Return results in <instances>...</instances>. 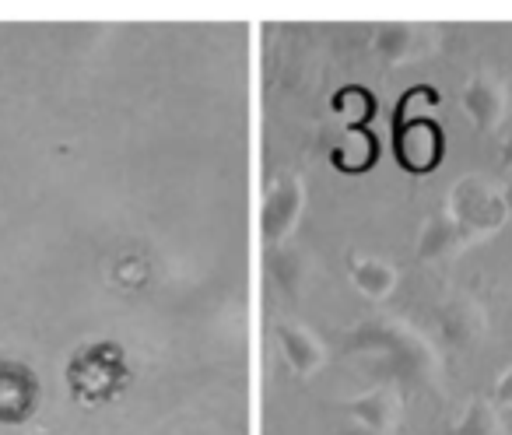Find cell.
Wrapping results in <instances>:
<instances>
[{
	"label": "cell",
	"instance_id": "1",
	"mask_svg": "<svg viewBox=\"0 0 512 435\" xmlns=\"http://www.w3.org/2000/svg\"><path fill=\"white\" fill-rule=\"evenodd\" d=\"M67 383L71 393L81 404H102V400L116 397L127 383V362L116 344H95V348L81 351L67 369Z\"/></svg>",
	"mask_w": 512,
	"mask_h": 435
},
{
	"label": "cell",
	"instance_id": "2",
	"mask_svg": "<svg viewBox=\"0 0 512 435\" xmlns=\"http://www.w3.org/2000/svg\"><path fill=\"white\" fill-rule=\"evenodd\" d=\"M393 151L411 176H428V172L439 169L442 155H446V137H442L435 120L407 123V127L393 130Z\"/></svg>",
	"mask_w": 512,
	"mask_h": 435
},
{
	"label": "cell",
	"instance_id": "3",
	"mask_svg": "<svg viewBox=\"0 0 512 435\" xmlns=\"http://www.w3.org/2000/svg\"><path fill=\"white\" fill-rule=\"evenodd\" d=\"M456 222L467 232H491L509 218L505 204L498 193H491L481 179H463L453 190V211H449Z\"/></svg>",
	"mask_w": 512,
	"mask_h": 435
},
{
	"label": "cell",
	"instance_id": "4",
	"mask_svg": "<svg viewBox=\"0 0 512 435\" xmlns=\"http://www.w3.org/2000/svg\"><path fill=\"white\" fill-rule=\"evenodd\" d=\"M39 404V383L25 365L0 362V421H25Z\"/></svg>",
	"mask_w": 512,
	"mask_h": 435
},
{
	"label": "cell",
	"instance_id": "5",
	"mask_svg": "<svg viewBox=\"0 0 512 435\" xmlns=\"http://www.w3.org/2000/svg\"><path fill=\"white\" fill-rule=\"evenodd\" d=\"M302 214V183L295 176L281 179L278 186L271 190L264 204V232L267 239H281L292 232V225L299 222Z\"/></svg>",
	"mask_w": 512,
	"mask_h": 435
},
{
	"label": "cell",
	"instance_id": "6",
	"mask_svg": "<svg viewBox=\"0 0 512 435\" xmlns=\"http://www.w3.org/2000/svg\"><path fill=\"white\" fill-rule=\"evenodd\" d=\"M379 158V141L369 127H358V130H344L341 144L330 151V162L334 169L348 172V176H358V172H369Z\"/></svg>",
	"mask_w": 512,
	"mask_h": 435
},
{
	"label": "cell",
	"instance_id": "7",
	"mask_svg": "<svg viewBox=\"0 0 512 435\" xmlns=\"http://www.w3.org/2000/svg\"><path fill=\"white\" fill-rule=\"evenodd\" d=\"M463 109H467L470 123L477 130H495L505 116V95L495 81L488 78H474L463 92Z\"/></svg>",
	"mask_w": 512,
	"mask_h": 435
},
{
	"label": "cell",
	"instance_id": "8",
	"mask_svg": "<svg viewBox=\"0 0 512 435\" xmlns=\"http://www.w3.org/2000/svg\"><path fill=\"white\" fill-rule=\"evenodd\" d=\"M467 243V229L456 222L453 214H435L432 222L421 229L418 239V257L421 260H442V257H453L460 246Z\"/></svg>",
	"mask_w": 512,
	"mask_h": 435
},
{
	"label": "cell",
	"instance_id": "9",
	"mask_svg": "<svg viewBox=\"0 0 512 435\" xmlns=\"http://www.w3.org/2000/svg\"><path fill=\"white\" fill-rule=\"evenodd\" d=\"M278 341H281V351H285L288 365H292L299 376H313V372L323 365V348L309 330L295 327V323H281Z\"/></svg>",
	"mask_w": 512,
	"mask_h": 435
},
{
	"label": "cell",
	"instance_id": "10",
	"mask_svg": "<svg viewBox=\"0 0 512 435\" xmlns=\"http://www.w3.org/2000/svg\"><path fill=\"white\" fill-rule=\"evenodd\" d=\"M397 267H390L386 260L379 257H351V281H355V288L362 295H369V299H386V295H393V288H397Z\"/></svg>",
	"mask_w": 512,
	"mask_h": 435
},
{
	"label": "cell",
	"instance_id": "11",
	"mask_svg": "<svg viewBox=\"0 0 512 435\" xmlns=\"http://www.w3.org/2000/svg\"><path fill=\"white\" fill-rule=\"evenodd\" d=\"M348 414L358 421V425L372 428V432H390L393 421H397V414H400V407L386 390H376V393H365V397L351 400Z\"/></svg>",
	"mask_w": 512,
	"mask_h": 435
},
{
	"label": "cell",
	"instance_id": "12",
	"mask_svg": "<svg viewBox=\"0 0 512 435\" xmlns=\"http://www.w3.org/2000/svg\"><path fill=\"white\" fill-rule=\"evenodd\" d=\"M481 330H484V316L470 299H453L442 306V334H446L449 341L470 344Z\"/></svg>",
	"mask_w": 512,
	"mask_h": 435
},
{
	"label": "cell",
	"instance_id": "13",
	"mask_svg": "<svg viewBox=\"0 0 512 435\" xmlns=\"http://www.w3.org/2000/svg\"><path fill=\"white\" fill-rule=\"evenodd\" d=\"M330 106H334L337 120H341L348 130L369 127L372 116H376V99H372V92H369V88H362V85L341 88V92L330 99Z\"/></svg>",
	"mask_w": 512,
	"mask_h": 435
},
{
	"label": "cell",
	"instance_id": "14",
	"mask_svg": "<svg viewBox=\"0 0 512 435\" xmlns=\"http://www.w3.org/2000/svg\"><path fill=\"white\" fill-rule=\"evenodd\" d=\"M435 109H439V95H435V88H428V85L407 88V92L400 95V102H397L393 130H397V127H407V123H425V120H432Z\"/></svg>",
	"mask_w": 512,
	"mask_h": 435
},
{
	"label": "cell",
	"instance_id": "15",
	"mask_svg": "<svg viewBox=\"0 0 512 435\" xmlns=\"http://www.w3.org/2000/svg\"><path fill=\"white\" fill-rule=\"evenodd\" d=\"M414 29H407V25H400V29H383L376 36V50L383 60H390V64H397V60H407L414 50Z\"/></svg>",
	"mask_w": 512,
	"mask_h": 435
},
{
	"label": "cell",
	"instance_id": "16",
	"mask_svg": "<svg viewBox=\"0 0 512 435\" xmlns=\"http://www.w3.org/2000/svg\"><path fill=\"white\" fill-rule=\"evenodd\" d=\"M491 428H495V418H491L488 407H484V404H470L467 414L456 421L449 435H491Z\"/></svg>",
	"mask_w": 512,
	"mask_h": 435
},
{
	"label": "cell",
	"instance_id": "17",
	"mask_svg": "<svg viewBox=\"0 0 512 435\" xmlns=\"http://www.w3.org/2000/svg\"><path fill=\"white\" fill-rule=\"evenodd\" d=\"M113 278L120 281L123 288H141L144 281H148V264H144L141 257H123L120 264H116Z\"/></svg>",
	"mask_w": 512,
	"mask_h": 435
},
{
	"label": "cell",
	"instance_id": "18",
	"mask_svg": "<svg viewBox=\"0 0 512 435\" xmlns=\"http://www.w3.org/2000/svg\"><path fill=\"white\" fill-rule=\"evenodd\" d=\"M274 271H278L281 288L299 292V253H281V257L274 260Z\"/></svg>",
	"mask_w": 512,
	"mask_h": 435
},
{
	"label": "cell",
	"instance_id": "19",
	"mask_svg": "<svg viewBox=\"0 0 512 435\" xmlns=\"http://www.w3.org/2000/svg\"><path fill=\"white\" fill-rule=\"evenodd\" d=\"M495 400L502 407H512V365L505 369V376L498 379V386H495Z\"/></svg>",
	"mask_w": 512,
	"mask_h": 435
},
{
	"label": "cell",
	"instance_id": "20",
	"mask_svg": "<svg viewBox=\"0 0 512 435\" xmlns=\"http://www.w3.org/2000/svg\"><path fill=\"white\" fill-rule=\"evenodd\" d=\"M341 435H383V432H372V428H365V425H358V421H351V425L344 428Z\"/></svg>",
	"mask_w": 512,
	"mask_h": 435
},
{
	"label": "cell",
	"instance_id": "21",
	"mask_svg": "<svg viewBox=\"0 0 512 435\" xmlns=\"http://www.w3.org/2000/svg\"><path fill=\"white\" fill-rule=\"evenodd\" d=\"M502 204H505V214L512 218V183L505 186V193H502Z\"/></svg>",
	"mask_w": 512,
	"mask_h": 435
}]
</instances>
